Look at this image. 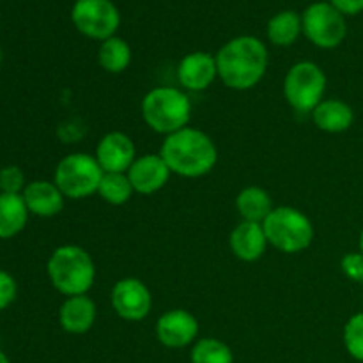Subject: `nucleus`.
Wrapping results in <instances>:
<instances>
[{
	"label": "nucleus",
	"instance_id": "f257e3e1",
	"mask_svg": "<svg viewBox=\"0 0 363 363\" xmlns=\"http://www.w3.org/2000/svg\"><path fill=\"white\" fill-rule=\"evenodd\" d=\"M218 78L234 91H248L268 71V48L254 35H240L227 41L215 55Z\"/></svg>",
	"mask_w": 363,
	"mask_h": 363
},
{
	"label": "nucleus",
	"instance_id": "f03ea898",
	"mask_svg": "<svg viewBox=\"0 0 363 363\" xmlns=\"http://www.w3.org/2000/svg\"><path fill=\"white\" fill-rule=\"evenodd\" d=\"M160 155L169 165L170 172L188 179L206 176L218 162V149L213 138L191 126L167 135Z\"/></svg>",
	"mask_w": 363,
	"mask_h": 363
},
{
	"label": "nucleus",
	"instance_id": "7ed1b4c3",
	"mask_svg": "<svg viewBox=\"0 0 363 363\" xmlns=\"http://www.w3.org/2000/svg\"><path fill=\"white\" fill-rule=\"evenodd\" d=\"M52 286L66 298L87 294L96 280L91 254L78 245H62L52 252L46 264Z\"/></svg>",
	"mask_w": 363,
	"mask_h": 363
},
{
	"label": "nucleus",
	"instance_id": "20e7f679",
	"mask_svg": "<svg viewBox=\"0 0 363 363\" xmlns=\"http://www.w3.org/2000/svg\"><path fill=\"white\" fill-rule=\"evenodd\" d=\"M142 117L152 131L162 135H172L190 124L191 101L177 87H155L142 99Z\"/></svg>",
	"mask_w": 363,
	"mask_h": 363
},
{
	"label": "nucleus",
	"instance_id": "39448f33",
	"mask_svg": "<svg viewBox=\"0 0 363 363\" xmlns=\"http://www.w3.org/2000/svg\"><path fill=\"white\" fill-rule=\"evenodd\" d=\"M266 238L272 247L284 254H298L311 247L314 240V225L303 211L291 206L273 208L262 222Z\"/></svg>",
	"mask_w": 363,
	"mask_h": 363
},
{
	"label": "nucleus",
	"instance_id": "423d86ee",
	"mask_svg": "<svg viewBox=\"0 0 363 363\" xmlns=\"http://www.w3.org/2000/svg\"><path fill=\"white\" fill-rule=\"evenodd\" d=\"M103 174L105 172L99 167L96 156L73 152V155L64 156L57 163L53 183L59 186L66 199L80 201V199H87L98 194Z\"/></svg>",
	"mask_w": 363,
	"mask_h": 363
},
{
	"label": "nucleus",
	"instance_id": "0eeeda50",
	"mask_svg": "<svg viewBox=\"0 0 363 363\" xmlns=\"http://www.w3.org/2000/svg\"><path fill=\"white\" fill-rule=\"evenodd\" d=\"M326 74L311 60H301L291 66L284 78V96L291 108L298 113H312L325 99Z\"/></svg>",
	"mask_w": 363,
	"mask_h": 363
},
{
	"label": "nucleus",
	"instance_id": "6e6552de",
	"mask_svg": "<svg viewBox=\"0 0 363 363\" xmlns=\"http://www.w3.org/2000/svg\"><path fill=\"white\" fill-rule=\"evenodd\" d=\"M303 34L318 48H337L346 39L347 23L344 14L330 2H314L301 14Z\"/></svg>",
	"mask_w": 363,
	"mask_h": 363
},
{
	"label": "nucleus",
	"instance_id": "1a4fd4ad",
	"mask_svg": "<svg viewBox=\"0 0 363 363\" xmlns=\"http://www.w3.org/2000/svg\"><path fill=\"white\" fill-rule=\"evenodd\" d=\"M71 20L85 38L105 41L116 35L121 14L112 0H77L71 9Z\"/></svg>",
	"mask_w": 363,
	"mask_h": 363
},
{
	"label": "nucleus",
	"instance_id": "9d476101",
	"mask_svg": "<svg viewBox=\"0 0 363 363\" xmlns=\"http://www.w3.org/2000/svg\"><path fill=\"white\" fill-rule=\"evenodd\" d=\"M110 301H112L116 314L124 321L131 323L145 319L151 314L152 308L151 291L142 280L133 279V277L121 279L119 282H116L112 294H110Z\"/></svg>",
	"mask_w": 363,
	"mask_h": 363
},
{
	"label": "nucleus",
	"instance_id": "9b49d317",
	"mask_svg": "<svg viewBox=\"0 0 363 363\" xmlns=\"http://www.w3.org/2000/svg\"><path fill=\"white\" fill-rule=\"evenodd\" d=\"M199 335V321L191 312L174 308L160 315L156 323V337L169 350H181L195 344Z\"/></svg>",
	"mask_w": 363,
	"mask_h": 363
},
{
	"label": "nucleus",
	"instance_id": "f8f14e48",
	"mask_svg": "<svg viewBox=\"0 0 363 363\" xmlns=\"http://www.w3.org/2000/svg\"><path fill=\"white\" fill-rule=\"evenodd\" d=\"M96 160L103 172L126 174L137 160V149L133 140L123 131H110L103 135L96 145Z\"/></svg>",
	"mask_w": 363,
	"mask_h": 363
},
{
	"label": "nucleus",
	"instance_id": "ddd939ff",
	"mask_svg": "<svg viewBox=\"0 0 363 363\" xmlns=\"http://www.w3.org/2000/svg\"><path fill=\"white\" fill-rule=\"evenodd\" d=\"M126 174L135 194L152 195L169 183L172 172L160 152L158 155L149 152V155L138 156Z\"/></svg>",
	"mask_w": 363,
	"mask_h": 363
},
{
	"label": "nucleus",
	"instance_id": "4468645a",
	"mask_svg": "<svg viewBox=\"0 0 363 363\" xmlns=\"http://www.w3.org/2000/svg\"><path fill=\"white\" fill-rule=\"evenodd\" d=\"M218 78L215 55L208 52H191L177 66V80L183 89L194 92L206 91Z\"/></svg>",
	"mask_w": 363,
	"mask_h": 363
},
{
	"label": "nucleus",
	"instance_id": "2eb2a0df",
	"mask_svg": "<svg viewBox=\"0 0 363 363\" xmlns=\"http://www.w3.org/2000/svg\"><path fill=\"white\" fill-rule=\"evenodd\" d=\"M21 197H23L28 213L41 216V218H52V216L59 215L64 209V201H66L59 186L53 181L45 179L27 183Z\"/></svg>",
	"mask_w": 363,
	"mask_h": 363
},
{
	"label": "nucleus",
	"instance_id": "dca6fc26",
	"mask_svg": "<svg viewBox=\"0 0 363 363\" xmlns=\"http://www.w3.org/2000/svg\"><path fill=\"white\" fill-rule=\"evenodd\" d=\"M98 318V308L92 298L87 294L69 296L59 308V323L64 332L71 335H84L94 326Z\"/></svg>",
	"mask_w": 363,
	"mask_h": 363
},
{
	"label": "nucleus",
	"instance_id": "f3484780",
	"mask_svg": "<svg viewBox=\"0 0 363 363\" xmlns=\"http://www.w3.org/2000/svg\"><path fill=\"white\" fill-rule=\"evenodd\" d=\"M229 245L233 254L240 261L255 262L264 255L269 243L262 223L240 222L230 233Z\"/></svg>",
	"mask_w": 363,
	"mask_h": 363
},
{
	"label": "nucleus",
	"instance_id": "a211bd4d",
	"mask_svg": "<svg viewBox=\"0 0 363 363\" xmlns=\"http://www.w3.org/2000/svg\"><path fill=\"white\" fill-rule=\"evenodd\" d=\"M312 121L315 126L326 133H342L353 126L354 112L342 99H323L312 110Z\"/></svg>",
	"mask_w": 363,
	"mask_h": 363
},
{
	"label": "nucleus",
	"instance_id": "6ab92c4d",
	"mask_svg": "<svg viewBox=\"0 0 363 363\" xmlns=\"http://www.w3.org/2000/svg\"><path fill=\"white\" fill-rule=\"evenodd\" d=\"M28 209L21 195L0 191V240H11L25 229Z\"/></svg>",
	"mask_w": 363,
	"mask_h": 363
},
{
	"label": "nucleus",
	"instance_id": "aec40b11",
	"mask_svg": "<svg viewBox=\"0 0 363 363\" xmlns=\"http://www.w3.org/2000/svg\"><path fill=\"white\" fill-rule=\"evenodd\" d=\"M236 209L243 222L262 223L273 211V202L264 188L247 186L238 194Z\"/></svg>",
	"mask_w": 363,
	"mask_h": 363
},
{
	"label": "nucleus",
	"instance_id": "412c9836",
	"mask_svg": "<svg viewBox=\"0 0 363 363\" xmlns=\"http://www.w3.org/2000/svg\"><path fill=\"white\" fill-rule=\"evenodd\" d=\"M269 43L275 46H291L296 43L300 34H303V25H301V16L296 11H280L266 27Z\"/></svg>",
	"mask_w": 363,
	"mask_h": 363
},
{
	"label": "nucleus",
	"instance_id": "4be33fe9",
	"mask_svg": "<svg viewBox=\"0 0 363 363\" xmlns=\"http://www.w3.org/2000/svg\"><path fill=\"white\" fill-rule=\"evenodd\" d=\"M98 62L106 73H123L128 69L131 62V48L123 38H112L101 41L98 50Z\"/></svg>",
	"mask_w": 363,
	"mask_h": 363
},
{
	"label": "nucleus",
	"instance_id": "5701e85b",
	"mask_svg": "<svg viewBox=\"0 0 363 363\" xmlns=\"http://www.w3.org/2000/svg\"><path fill=\"white\" fill-rule=\"evenodd\" d=\"M135 190L131 186L130 179H128V174L121 172H105L101 177V183H99L98 195L106 202V204L112 206H123L133 197Z\"/></svg>",
	"mask_w": 363,
	"mask_h": 363
},
{
	"label": "nucleus",
	"instance_id": "b1692460",
	"mask_svg": "<svg viewBox=\"0 0 363 363\" xmlns=\"http://www.w3.org/2000/svg\"><path fill=\"white\" fill-rule=\"evenodd\" d=\"M191 363H234L233 350L215 337L195 340L190 353Z\"/></svg>",
	"mask_w": 363,
	"mask_h": 363
},
{
	"label": "nucleus",
	"instance_id": "393cba45",
	"mask_svg": "<svg viewBox=\"0 0 363 363\" xmlns=\"http://www.w3.org/2000/svg\"><path fill=\"white\" fill-rule=\"evenodd\" d=\"M344 346L351 358L363 362V312L347 319L344 326Z\"/></svg>",
	"mask_w": 363,
	"mask_h": 363
},
{
	"label": "nucleus",
	"instance_id": "a878e982",
	"mask_svg": "<svg viewBox=\"0 0 363 363\" xmlns=\"http://www.w3.org/2000/svg\"><path fill=\"white\" fill-rule=\"evenodd\" d=\"M25 186H27V181H25V174L20 167L7 165L0 169V191L2 194L21 195Z\"/></svg>",
	"mask_w": 363,
	"mask_h": 363
},
{
	"label": "nucleus",
	"instance_id": "bb28decb",
	"mask_svg": "<svg viewBox=\"0 0 363 363\" xmlns=\"http://www.w3.org/2000/svg\"><path fill=\"white\" fill-rule=\"evenodd\" d=\"M340 269L344 275L353 282L363 284V254L362 252H350L340 259Z\"/></svg>",
	"mask_w": 363,
	"mask_h": 363
},
{
	"label": "nucleus",
	"instance_id": "cd10ccee",
	"mask_svg": "<svg viewBox=\"0 0 363 363\" xmlns=\"http://www.w3.org/2000/svg\"><path fill=\"white\" fill-rule=\"evenodd\" d=\"M18 294V284L7 272L0 269V311L9 307Z\"/></svg>",
	"mask_w": 363,
	"mask_h": 363
},
{
	"label": "nucleus",
	"instance_id": "c85d7f7f",
	"mask_svg": "<svg viewBox=\"0 0 363 363\" xmlns=\"http://www.w3.org/2000/svg\"><path fill=\"white\" fill-rule=\"evenodd\" d=\"M335 9H339L340 13L346 16V14H358L363 11V0H328Z\"/></svg>",
	"mask_w": 363,
	"mask_h": 363
},
{
	"label": "nucleus",
	"instance_id": "c756f323",
	"mask_svg": "<svg viewBox=\"0 0 363 363\" xmlns=\"http://www.w3.org/2000/svg\"><path fill=\"white\" fill-rule=\"evenodd\" d=\"M0 363H11L9 358H7V354L4 353L2 350H0Z\"/></svg>",
	"mask_w": 363,
	"mask_h": 363
},
{
	"label": "nucleus",
	"instance_id": "7c9ffc66",
	"mask_svg": "<svg viewBox=\"0 0 363 363\" xmlns=\"http://www.w3.org/2000/svg\"><path fill=\"white\" fill-rule=\"evenodd\" d=\"M358 245H360V252L363 254V229H362V233H360V241H358Z\"/></svg>",
	"mask_w": 363,
	"mask_h": 363
},
{
	"label": "nucleus",
	"instance_id": "2f4dec72",
	"mask_svg": "<svg viewBox=\"0 0 363 363\" xmlns=\"http://www.w3.org/2000/svg\"><path fill=\"white\" fill-rule=\"evenodd\" d=\"M0 66H2V52H0Z\"/></svg>",
	"mask_w": 363,
	"mask_h": 363
}]
</instances>
